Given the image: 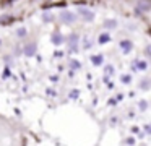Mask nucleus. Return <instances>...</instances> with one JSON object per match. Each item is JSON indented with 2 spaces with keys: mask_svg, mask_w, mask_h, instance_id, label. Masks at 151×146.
I'll return each mask as SVG.
<instances>
[{
  "mask_svg": "<svg viewBox=\"0 0 151 146\" xmlns=\"http://www.w3.org/2000/svg\"><path fill=\"white\" fill-rule=\"evenodd\" d=\"M76 19V15L73 12H68V10H63L62 13H60V21L63 23H73Z\"/></svg>",
  "mask_w": 151,
  "mask_h": 146,
  "instance_id": "obj_1",
  "label": "nucleus"
},
{
  "mask_svg": "<svg viewBox=\"0 0 151 146\" xmlns=\"http://www.w3.org/2000/svg\"><path fill=\"white\" fill-rule=\"evenodd\" d=\"M132 47H133L132 41H120V50L124 52V54H128V52L132 50Z\"/></svg>",
  "mask_w": 151,
  "mask_h": 146,
  "instance_id": "obj_2",
  "label": "nucleus"
},
{
  "mask_svg": "<svg viewBox=\"0 0 151 146\" xmlns=\"http://www.w3.org/2000/svg\"><path fill=\"white\" fill-rule=\"evenodd\" d=\"M80 13L83 15V18H85L86 21H93V19H94V13L86 10V8H80Z\"/></svg>",
  "mask_w": 151,
  "mask_h": 146,
  "instance_id": "obj_3",
  "label": "nucleus"
},
{
  "mask_svg": "<svg viewBox=\"0 0 151 146\" xmlns=\"http://www.w3.org/2000/svg\"><path fill=\"white\" fill-rule=\"evenodd\" d=\"M23 52H24V55H28V57H33V55L36 54V45H34V44H28L26 47L23 49Z\"/></svg>",
  "mask_w": 151,
  "mask_h": 146,
  "instance_id": "obj_4",
  "label": "nucleus"
},
{
  "mask_svg": "<svg viewBox=\"0 0 151 146\" xmlns=\"http://www.w3.org/2000/svg\"><path fill=\"white\" fill-rule=\"evenodd\" d=\"M111 41V34H107V32H102V34H99L98 37V42L99 44H106V42Z\"/></svg>",
  "mask_w": 151,
  "mask_h": 146,
  "instance_id": "obj_5",
  "label": "nucleus"
},
{
  "mask_svg": "<svg viewBox=\"0 0 151 146\" xmlns=\"http://www.w3.org/2000/svg\"><path fill=\"white\" fill-rule=\"evenodd\" d=\"M102 60H104V57H102V55H93V57H91L93 65H96V67H98V65H101Z\"/></svg>",
  "mask_w": 151,
  "mask_h": 146,
  "instance_id": "obj_6",
  "label": "nucleus"
},
{
  "mask_svg": "<svg viewBox=\"0 0 151 146\" xmlns=\"http://www.w3.org/2000/svg\"><path fill=\"white\" fill-rule=\"evenodd\" d=\"M150 6H151V3H148V2H140L137 5V10L140 8L141 12H148V10H150Z\"/></svg>",
  "mask_w": 151,
  "mask_h": 146,
  "instance_id": "obj_7",
  "label": "nucleus"
},
{
  "mask_svg": "<svg viewBox=\"0 0 151 146\" xmlns=\"http://www.w3.org/2000/svg\"><path fill=\"white\" fill-rule=\"evenodd\" d=\"M52 42H54L55 45H60V44L63 42V37H62L60 34H52Z\"/></svg>",
  "mask_w": 151,
  "mask_h": 146,
  "instance_id": "obj_8",
  "label": "nucleus"
},
{
  "mask_svg": "<svg viewBox=\"0 0 151 146\" xmlns=\"http://www.w3.org/2000/svg\"><path fill=\"white\" fill-rule=\"evenodd\" d=\"M104 26L106 28H115V26H117V21H115V19H107V21L104 23Z\"/></svg>",
  "mask_w": 151,
  "mask_h": 146,
  "instance_id": "obj_9",
  "label": "nucleus"
},
{
  "mask_svg": "<svg viewBox=\"0 0 151 146\" xmlns=\"http://www.w3.org/2000/svg\"><path fill=\"white\" fill-rule=\"evenodd\" d=\"M17 36H20V37H23V36H26V29H24V28H20V29L17 31Z\"/></svg>",
  "mask_w": 151,
  "mask_h": 146,
  "instance_id": "obj_10",
  "label": "nucleus"
},
{
  "mask_svg": "<svg viewBox=\"0 0 151 146\" xmlns=\"http://www.w3.org/2000/svg\"><path fill=\"white\" fill-rule=\"evenodd\" d=\"M114 73V67H112V65H107V67H106V75H112Z\"/></svg>",
  "mask_w": 151,
  "mask_h": 146,
  "instance_id": "obj_11",
  "label": "nucleus"
},
{
  "mask_svg": "<svg viewBox=\"0 0 151 146\" xmlns=\"http://www.w3.org/2000/svg\"><path fill=\"white\" fill-rule=\"evenodd\" d=\"M137 67L140 68V70H145V68H146V62H138Z\"/></svg>",
  "mask_w": 151,
  "mask_h": 146,
  "instance_id": "obj_12",
  "label": "nucleus"
},
{
  "mask_svg": "<svg viewBox=\"0 0 151 146\" xmlns=\"http://www.w3.org/2000/svg\"><path fill=\"white\" fill-rule=\"evenodd\" d=\"M7 76H10V68H5L4 70V78H7Z\"/></svg>",
  "mask_w": 151,
  "mask_h": 146,
  "instance_id": "obj_13",
  "label": "nucleus"
},
{
  "mask_svg": "<svg viewBox=\"0 0 151 146\" xmlns=\"http://www.w3.org/2000/svg\"><path fill=\"white\" fill-rule=\"evenodd\" d=\"M122 81H124V83H128V81H130V75H127V76H122Z\"/></svg>",
  "mask_w": 151,
  "mask_h": 146,
  "instance_id": "obj_14",
  "label": "nucleus"
},
{
  "mask_svg": "<svg viewBox=\"0 0 151 146\" xmlns=\"http://www.w3.org/2000/svg\"><path fill=\"white\" fill-rule=\"evenodd\" d=\"M50 19H52V16L47 15V13H44V21H50Z\"/></svg>",
  "mask_w": 151,
  "mask_h": 146,
  "instance_id": "obj_15",
  "label": "nucleus"
},
{
  "mask_svg": "<svg viewBox=\"0 0 151 146\" xmlns=\"http://www.w3.org/2000/svg\"><path fill=\"white\" fill-rule=\"evenodd\" d=\"M70 97H78V91H72V93H70Z\"/></svg>",
  "mask_w": 151,
  "mask_h": 146,
  "instance_id": "obj_16",
  "label": "nucleus"
},
{
  "mask_svg": "<svg viewBox=\"0 0 151 146\" xmlns=\"http://www.w3.org/2000/svg\"><path fill=\"white\" fill-rule=\"evenodd\" d=\"M72 67H75V68H78V67H80V63H78V62H72Z\"/></svg>",
  "mask_w": 151,
  "mask_h": 146,
  "instance_id": "obj_17",
  "label": "nucleus"
},
{
  "mask_svg": "<svg viewBox=\"0 0 151 146\" xmlns=\"http://www.w3.org/2000/svg\"><path fill=\"white\" fill-rule=\"evenodd\" d=\"M141 88H143V89H148V81H143V86Z\"/></svg>",
  "mask_w": 151,
  "mask_h": 146,
  "instance_id": "obj_18",
  "label": "nucleus"
}]
</instances>
